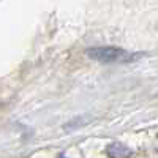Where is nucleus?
<instances>
[{
	"label": "nucleus",
	"instance_id": "1",
	"mask_svg": "<svg viewBox=\"0 0 158 158\" xmlns=\"http://www.w3.org/2000/svg\"><path fill=\"white\" fill-rule=\"evenodd\" d=\"M89 59L97 60L101 63H127L135 60V54H130L128 51L114 48V46H103V48H89L85 51Z\"/></svg>",
	"mask_w": 158,
	"mask_h": 158
},
{
	"label": "nucleus",
	"instance_id": "2",
	"mask_svg": "<svg viewBox=\"0 0 158 158\" xmlns=\"http://www.w3.org/2000/svg\"><path fill=\"white\" fill-rule=\"evenodd\" d=\"M108 155L111 158H130L131 155H133V150H131L130 147H127L125 144L122 142H112L108 146Z\"/></svg>",
	"mask_w": 158,
	"mask_h": 158
},
{
	"label": "nucleus",
	"instance_id": "3",
	"mask_svg": "<svg viewBox=\"0 0 158 158\" xmlns=\"http://www.w3.org/2000/svg\"><path fill=\"white\" fill-rule=\"evenodd\" d=\"M60 158H65V156H63V155H60Z\"/></svg>",
	"mask_w": 158,
	"mask_h": 158
}]
</instances>
